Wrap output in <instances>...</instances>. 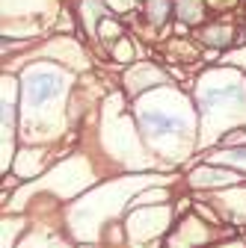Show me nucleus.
<instances>
[{
    "instance_id": "f257e3e1",
    "label": "nucleus",
    "mask_w": 246,
    "mask_h": 248,
    "mask_svg": "<svg viewBox=\"0 0 246 248\" xmlns=\"http://www.w3.org/2000/svg\"><path fill=\"white\" fill-rule=\"evenodd\" d=\"M51 92H53V86H51V77L39 74V77H36V86H33V92H30V98H33V101H42L45 95H51Z\"/></svg>"
}]
</instances>
